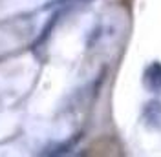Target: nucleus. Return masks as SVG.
I'll list each match as a JSON object with an SVG mask.
<instances>
[{"label":"nucleus","mask_w":161,"mask_h":157,"mask_svg":"<svg viewBox=\"0 0 161 157\" xmlns=\"http://www.w3.org/2000/svg\"><path fill=\"white\" fill-rule=\"evenodd\" d=\"M143 84L152 93H161V62L159 60H154L145 68Z\"/></svg>","instance_id":"obj_1"},{"label":"nucleus","mask_w":161,"mask_h":157,"mask_svg":"<svg viewBox=\"0 0 161 157\" xmlns=\"http://www.w3.org/2000/svg\"><path fill=\"white\" fill-rule=\"evenodd\" d=\"M143 119L150 128L161 132V100H150L143 108Z\"/></svg>","instance_id":"obj_2"}]
</instances>
